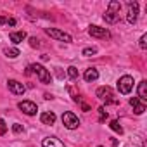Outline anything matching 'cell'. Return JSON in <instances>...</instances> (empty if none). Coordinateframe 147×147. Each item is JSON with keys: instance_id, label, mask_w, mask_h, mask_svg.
<instances>
[{"instance_id": "6da1fadb", "label": "cell", "mask_w": 147, "mask_h": 147, "mask_svg": "<svg viewBox=\"0 0 147 147\" xmlns=\"http://www.w3.org/2000/svg\"><path fill=\"white\" fill-rule=\"evenodd\" d=\"M119 12H121V4L118 0H111L109 5H107V11L104 14V21L109 23V24H114L119 21Z\"/></svg>"}, {"instance_id": "7a4b0ae2", "label": "cell", "mask_w": 147, "mask_h": 147, "mask_svg": "<svg viewBox=\"0 0 147 147\" xmlns=\"http://www.w3.org/2000/svg\"><path fill=\"white\" fill-rule=\"evenodd\" d=\"M95 94H97V97L100 100H106L107 104H118V100L114 99V92H113L111 87H100V88H97Z\"/></svg>"}, {"instance_id": "3957f363", "label": "cell", "mask_w": 147, "mask_h": 147, "mask_svg": "<svg viewBox=\"0 0 147 147\" xmlns=\"http://www.w3.org/2000/svg\"><path fill=\"white\" fill-rule=\"evenodd\" d=\"M62 125H64L67 130H75V128L80 126V119H78V116H76L75 113L67 111V113L62 114Z\"/></svg>"}, {"instance_id": "277c9868", "label": "cell", "mask_w": 147, "mask_h": 147, "mask_svg": "<svg viewBox=\"0 0 147 147\" xmlns=\"http://www.w3.org/2000/svg\"><path fill=\"white\" fill-rule=\"evenodd\" d=\"M31 71H33V73H36V76L40 78V82H42V83H45V85H47V83H50V82H52L50 73H49L42 64H31Z\"/></svg>"}, {"instance_id": "5b68a950", "label": "cell", "mask_w": 147, "mask_h": 147, "mask_svg": "<svg viewBox=\"0 0 147 147\" xmlns=\"http://www.w3.org/2000/svg\"><path fill=\"white\" fill-rule=\"evenodd\" d=\"M131 88H133V78H131V76H128V75L121 76V78H119V82H118V90H119V94L126 95V94H130V92H131Z\"/></svg>"}, {"instance_id": "8992f818", "label": "cell", "mask_w": 147, "mask_h": 147, "mask_svg": "<svg viewBox=\"0 0 147 147\" xmlns=\"http://www.w3.org/2000/svg\"><path fill=\"white\" fill-rule=\"evenodd\" d=\"M45 33L49 36H52V38H55V40H61V42H67V43L73 42L71 35H67V33H64L61 30H55V28H45Z\"/></svg>"}, {"instance_id": "52a82bcc", "label": "cell", "mask_w": 147, "mask_h": 147, "mask_svg": "<svg viewBox=\"0 0 147 147\" xmlns=\"http://www.w3.org/2000/svg\"><path fill=\"white\" fill-rule=\"evenodd\" d=\"M18 107H19L24 114H28V116H33V114H36V111H38L36 104L31 102V100H23V102L18 104Z\"/></svg>"}, {"instance_id": "ba28073f", "label": "cell", "mask_w": 147, "mask_h": 147, "mask_svg": "<svg viewBox=\"0 0 147 147\" xmlns=\"http://www.w3.org/2000/svg\"><path fill=\"white\" fill-rule=\"evenodd\" d=\"M137 18H138V4L137 2H128V14H126V19L130 24H135L137 23Z\"/></svg>"}, {"instance_id": "9c48e42d", "label": "cell", "mask_w": 147, "mask_h": 147, "mask_svg": "<svg viewBox=\"0 0 147 147\" xmlns=\"http://www.w3.org/2000/svg\"><path fill=\"white\" fill-rule=\"evenodd\" d=\"M88 33H90L92 36H95V38H109V36H111L109 31H107L106 28H100V26H90Z\"/></svg>"}, {"instance_id": "30bf717a", "label": "cell", "mask_w": 147, "mask_h": 147, "mask_svg": "<svg viewBox=\"0 0 147 147\" xmlns=\"http://www.w3.org/2000/svg\"><path fill=\"white\" fill-rule=\"evenodd\" d=\"M7 85H9V90L14 94V95H23L24 94V85L23 83H19V82H16V80H9L7 82Z\"/></svg>"}, {"instance_id": "8fae6325", "label": "cell", "mask_w": 147, "mask_h": 147, "mask_svg": "<svg viewBox=\"0 0 147 147\" xmlns=\"http://www.w3.org/2000/svg\"><path fill=\"white\" fill-rule=\"evenodd\" d=\"M130 106L133 107V111H135V114H142L144 111H145V104L140 100V99H137V97H133V99H130Z\"/></svg>"}, {"instance_id": "7c38bea8", "label": "cell", "mask_w": 147, "mask_h": 147, "mask_svg": "<svg viewBox=\"0 0 147 147\" xmlns=\"http://www.w3.org/2000/svg\"><path fill=\"white\" fill-rule=\"evenodd\" d=\"M42 145H43V147H64V144H62L59 138H55V137H47V138H43V140H42Z\"/></svg>"}, {"instance_id": "4fadbf2b", "label": "cell", "mask_w": 147, "mask_h": 147, "mask_svg": "<svg viewBox=\"0 0 147 147\" xmlns=\"http://www.w3.org/2000/svg\"><path fill=\"white\" fill-rule=\"evenodd\" d=\"M83 78L90 83V82H95L97 78H99V73H97V69H94V67H88L87 71H85V75H83Z\"/></svg>"}, {"instance_id": "5bb4252c", "label": "cell", "mask_w": 147, "mask_h": 147, "mask_svg": "<svg viewBox=\"0 0 147 147\" xmlns=\"http://www.w3.org/2000/svg\"><path fill=\"white\" fill-rule=\"evenodd\" d=\"M9 38H11L12 43H21V42L26 38V33H24V31H14V33L9 35Z\"/></svg>"}, {"instance_id": "9a60e30c", "label": "cell", "mask_w": 147, "mask_h": 147, "mask_svg": "<svg viewBox=\"0 0 147 147\" xmlns=\"http://www.w3.org/2000/svg\"><path fill=\"white\" fill-rule=\"evenodd\" d=\"M137 99H140L142 102L147 100V82H140L138 83V97Z\"/></svg>"}, {"instance_id": "2e32d148", "label": "cell", "mask_w": 147, "mask_h": 147, "mask_svg": "<svg viewBox=\"0 0 147 147\" xmlns=\"http://www.w3.org/2000/svg\"><path fill=\"white\" fill-rule=\"evenodd\" d=\"M40 119H42L43 125H54L55 123V114L54 113H42Z\"/></svg>"}, {"instance_id": "e0dca14e", "label": "cell", "mask_w": 147, "mask_h": 147, "mask_svg": "<svg viewBox=\"0 0 147 147\" xmlns=\"http://www.w3.org/2000/svg\"><path fill=\"white\" fill-rule=\"evenodd\" d=\"M4 54H5L7 57H11V59H16L18 55H21V52H19L18 49H5V50H4Z\"/></svg>"}, {"instance_id": "ac0fdd59", "label": "cell", "mask_w": 147, "mask_h": 147, "mask_svg": "<svg viewBox=\"0 0 147 147\" xmlns=\"http://www.w3.org/2000/svg\"><path fill=\"white\" fill-rule=\"evenodd\" d=\"M109 126H111V130H114L116 133H119V135L123 133V126H121V125H119V123H118L116 119H113V121L109 123Z\"/></svg>"}, {"instance_id": "d6986e66", "label": "cell", "mask_w": 147, "mask_h": 147, "mask_svg": "<svg viewBox=\"0 0 147 147\" xmlns=\"http://www.w3.org/2000/svg\"><path fill=\"white\" fill-rule=\"evenodd\" d=\"M67 75H69L71 80H76V78H78V69H76L75 66H69V67H67Z\"/></svg>"}, {"instance_id": "ffe728a7", "label": "cell", "mask_w": 147, "mask_h": 147, "mask_svg": "<svg viewBox=\"0 0 147 147\" xmlns=\"http://www.w3.org/2000/svg\"><path fill=\"white\" fill-rule=\"evenodd\" d=\"M95 54H97V49H95V47L83 49V55H85V57H92V55H95Z\"/></svg>"}, {"instance_id": "44dd1931", "label": "cell", "mask_w": 147, "mask_h": 147, "mask_svg": "<svg viewBox=\"0 0 147 147\" xmlns=\"http://www.w3.org/2000/svg\"><path fill=\"white\" fill-rule=\"evenodd\" d=\"M30 45H31L33 49H38V47H40V40H38L36 36H31V38H30Z\"/></svg>"}, {"instance_id": "7402d4cb", "label": "cell", "mask_w": 147, "mask_h": 147, "mask_svg": "<svg viewBox=\"0 0 147 147\" xmlns=\"http://www.w3.org/2000/svg\"><path fill=\"white\" fill-rule=\"evenodd\" d=\"M138 45H140V49H142V50H145V49H147V35H142V38H140V43H138Z\"/></svg>"}, {"instance_id": "603a6c76", "label": "cell", "mask_w": 147, "mask_h": 147, "mask_svg": "<svg viewBox=\"0 0 147 147\" xmlns=\"http://www.w3.org/2000/svg\"><path fill=\"white\" fill-rule=\"evenodd\" d=\"M99 114H100V118H99V121H104V119L107 118V111H106L104 107H99Z\"/></svg>"}, {"instance_id": "cb8c5ba5", "label": "cell", "mask_w": 147, "mask_h": 147, "mask_svg": "<svg viewBox=\"0 0 147 147\" xmlns=\"http://www.w3.org/2000/svg\"><path fill=\"white\" fill-rule=\"evenodd\" d=\"M7 133V126H5V121L0 119V135H5Z\"/></svg>"}, {"instance_id": "d4e9b609", "label": "cell", "mask_w": 147, "mask_h": 147, "mask_svg": "<svg viewBox=\"0 0 147 147\" xmlns=\"http://www.w3.org/2000/svg\"><path fill=\"white\" fill-rule=\"evenodd\" d=\"M12 131H14V133H21V131H23V126H21L19 123H16V125H12Z\"/></svg>"}, {"instance_id": "484cf974", "label": "cell", "mask_w": 147, "mask_h": 147, "mask_svg": "<svg viewBox=\"0 0 147 147\" xmlns=\"http://www.w3.org/2000/svg\"><path fill=\"white\" fill-rule=\"evenodd\" d=\"M7 23H9L11 26H16V19H14V18H11V19H7Z\"/></svg>"}, {"instance_id": "4316f807", "label": "cell", "mask_w": 147, "mask_h": 147, "mask_svg": "<svg viewBox=\"0 0 147 147\" xmlns=\"http://www.w3.org/2000/svg\"><path fill=\"white\" fill-rule=\"evenodd\" d=\"M80 104H82V109H83V111H90V107H88L85 102H80Z\"/></svg>"}, {"instance_id": "83f0119b", "label": "cell", "mask_w": 147, "mask_h": 147, "mask_svg": "<svg viewBox=\"0 0 147 147\" xmlns=\"http://www.w3.org/2000/svg\"><path fill=\"white\" fill-rule=\"evenodd\" d=\"M4 23H7V18H4V16H0V24H4Z\"/></svg>"}, {"instance_id": "f1b7e54d", "label": "cell", "mask_w": 147, "mask_h": 147, "mask_svg": "<svg viewBox=\"0 0 147 147\" xmlns=\"http://www.w3.org/2000/svg\"><path fill=\"white\" fill-rule=\"evenodd\" d=\"M99 147H102V145H99Z\"/></svg>"}]
</instances>
